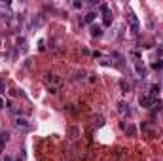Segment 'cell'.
<instances>
[{
	"label": "cell",
	"mask_w": 163,
	"mask_h": 161,
	"mask_svg": "<svg viewBox=\"0 0 163 161\" xmlns=\"http://www.w3.org/2000/svg\"><path fill=\"white\" fill-rule=\"evenodd\" d=\"M44 82H46V85H48V89H50L51 95L59 93V87H61V78H59V76H55V74H46Z\"/></svg>",
	"instance_id": "obj_1"
},
{
	"label": "cell",
	"mask_w": 163,
	"mask_h": 161,
	"mask_svg": "<svg viewBox=\"0 0 163 161\" xmlns=\"http://www.w3.org/2000/svg\"><path fill=\"white\" fill-rule=\"evenodd\" d=\"M127 19H129V25H131V32H133V34H138V29H141V23H138V17H137L133 12H129Z\"/></svg>",
	"instance_id": "obj_2"
},
{
	"label": "cell",
	"mask_w": 163,
	"mask_h": 161,
	"mask_svg": "<svg viewBox=\"0 0 163 161\" xmlns=\"http://www.w3.org/2000/svg\"><path fill=\"white\" fill-rule=\"evenodd\" d=\"M157 99H154V97H150L148 93H144L141 99H138V102H141V106H144V108H150L152 110V106H154V102H156Z\"/></svg>",
	"instance_id": "obj_3"
},
{
	"label": "cell",
	"mask_w": 163,
	"mask_h": 161,
	"mask_svg": "<svg viewBox=\"0 0 163 161\" xmlns=\"http://www.w3.org/2000/svg\"><path fill=\"white\" fill-rule=\"evenodd\" d=\"M44 21H46V17L40 13V15H36V17H32L31 19V23H29V29L32 31V29H38V27H42L44 25Z\"/></svg>",
	"instance_id": "obj_4"
},
{
	"label": "cell",
	"mask_w": 163,
	"mask_h": 161,
	"mask_svg": "<svg viewBox=\"0 0 163 161\" xmlns=\"http://www.w3.org/2000/svg\"><path fill=\"white\" fill-rule=\"evenodd\" d=\"M135 70H137V74L141 76V78H144V74H146V70H144V64L138 61V59H135Z\"/></svg>",
	"instance_id": "obj_5"
},
{
	"label": "cell",
	"mask_w": 163,
	"mask_h": 161,
	"mask_svg": "<svg viewBox=\"0 0 163 161\" xmlns=\"http://www.w3.org/2000/svg\"><path fill=\"white\" fill-rule=\"evenodd\" d=\"M118 112L122 114V116H127V114H129V104L125 101H120L118 102Z\"/></svg>",
	"instance_id": "obj_6"
},
{
	"label": "cell",
	"mask_w": 163,
	"mask_h": 161,
	"mask_svg": "<svg viewBox=\"0 0 163 161\" xmlns=\"http://www.w3.org/2000/svg\"><path fill=\"white\" fill-rule=\"evenodd\" d=\"M15 127H17V129H23V131H27V129H29V121H27L25 118H17V120H15Z\"/></svg>",
	"instance_id": "obj_7"
},
{
	"label": "cell",
	"mask_w": 163,
	"mask_h": 161,
	"mask_svg": "<svg viewBox=\"0 0 163 161\" xmlns=\"http://www.w3.org/2000/svg\"><path fill=\"white\" fill-rule=\"evenodd\" d=\"M91 36H93V38L103 36V27H101V25H91Z\"/></svg>",
	"instance_id": "obj_8"
},
{
	"label": "cell",
	"mask_w": 163,
	"mask_h": 161,
	"mask_svg": "<svg viewBox=\"0 0 163 161\" xmlns=\"http://www.w3.org/2000/svg\"><path fill=\"white\" fill-rule=\"evenodd\" d=\"M159 91H161V85H159V83H154V85L150 87V91H148V95H150V97H154V99H157Z\"/></svg>",
	"instance_id": "obj_9"
},
{
	"label": "cell",
	"mask_w": 163,
	"mask_h": 161,
	"mask_svg": "<svg viewBox=\"0 0 163 161\" xmlns=\"http://www.w3.org/2000/svg\"><path fill=\"white\" fill-rule=\"evenodd\" d=\"M10 140V133H6V131H2V133H0V150H2L4 148V144Z\"/></svg>",
	"instance_id": "obj_10"
},
{
	"label": "cell",
	"mask_w": 163,
	"mask_h": 161,
	"mask_svg": "<svg viewBox=\"0 0 163 161\" xmlns=\"http://www.w3.org/2000/svg\"><path fill=\"white\" fill-rule=\"evenodd\" d=\"M123 131H125V133H127V135H129V136H137V127H135V125H133V123H127V125H125V129H123Z\"/></svg>",
	"instance_id": "obj_11"
},
{
	"label": "cell",
	"mask_w": 163,
	"mask_h": 161,
	"mask_svg": "<svg viewBox=\"0 0 163 161\" xmlns=\"http://www.w3.org/2000/svg\"><path fill=\"white\" fill-rule=\"evenodd\" d=\"M120 87H122V91H123V93H127V91H131V89H133L131 82H127V80H122V82H120Z\"/></svg>",
	"instance_id": "obj_12"
},
{
	"label": "cell",
	"mask_w": 163,
	"mask_h": 161,
	"mask_svg": "<svg viewBox=\"0 0 163 161\" xmlns=\"http://www.w3.org/2000/svg\"><path fill=\"white\" fill-rule=\"evenodd\" d=\"M103 25H104V27H110V25H112V13H110V12L104 13V17H103Z\"/></svg>",
	"instance_id": "obj_13"
},
{
	"label": "cell",
	"mask_w": 163,
	"mask_h": 161,
	"mask_svg": "<svg viewBox=\"0 0 163 161\" xmlns=\"http://www.w3.org/2000/svg\"><path fill=\"white\" fill-rule=\"evenodd\" d=\"M95 17H97V13H95V12H89V13L84 17V23H93V21H95Z\"/></svg>",
	"instance_id": "obj_14"
},
{
	"label": "cell",
	"mask_w": 163,
	"mask_h": 161,
	"mask_svg": "<svg viewBox=\"0 0 163 161\" xmlns=\"http://www.w3.org/2000/svg\"><path fill=\"white\" fill-rule=\"evenodd\" d=\"M152 110H156V112H161V110H163V101H159V99H157V101L154 102Z\"/></svg>",
	"instance_id": "obj_15"
},
{
	"label": "cell",
	"mask_w": 163,
	"mask_h": 161,
	"mask_svg": "<svg viewBox=\"0 0 163 161\" xmlns=\"http://www.w3.org/2000/svg\"><path fill=\"white\" fill-rule=\"evenodd\" d=\"M80 136V129L78 127H70V139H78Z\"/></svg>",
	"instance_id": "obj_16"
},
{
	"label": "cell",
	"mask_w": 163,
	"mask_h": 161,
	"mask_svg": "<svg viewBox=\"0 0 163 161\" xmlns=\"http://www.w3.org/2000/svg\"><path fill=\"white\" fill-rule=\"evenodd\" d=\"M154 68H156V70H163V61H156L154 63Z\"/></svg>",
	"instance_id": "obj_17"
},
{
	"label": "cell",
	"mask_w": 163,
	"mask_h": 161,
	"mask_svg": "<svg viewBox=\"0 0 163 161\" xmlns=\"http://www.w3.org/2000/svg\"><path fill=\"white\" fill-rule=\"evenodd\" d=\"M95 123L97 125H104V118L103 116H95Z\"/></svg>",
	"instance_id": "obj_18"
},
{
	"label": "cell",
	"mask_w": 163,
	"mask_h": 161,
	"mask_svg": "<svg viewBox=\"0 0 163 161\" xmlns=\"http://www.w3.org/2000/svg\"><path fill=\"white\" fill-rule=\"evenodd\" d=\"M72 6H74L76 10H80V8L84 6V2H80V0H76V2H72Z\"/></svg>",
	"instance_id": "obj_19"
},
{
	"label": "cell",
	"mask_w": 163,
	"mask_h": 161,
	"mask_svg": "<svg viewBox=\"0 0 163 161\" xmlns=\"http://www.w3.org/2000/svg\"><path fill=\"white\" fill-rule=\"evenodd\" d=\"M101 12L106 13V12H108V6H106V4H101Z\"/></svg>",
	"instance_id": "obj_20"
},
{
	"label": "cell",
	"mask_w": 163,
	"mask_h": 161,
	"mask_svg": "<svg viewBox=\"0 0 163 161\" xmlns=\"http://www.w3.org/2000/svg\"><path fill=\"white\" fill-rule=\"evenodd\" d=\"M4 106H6V101H4L2 97H0V108H4Z\"/></svg>",
	"instance_id": "obj_21"
},
{
	"label": "cell",
	"mask_w": 163,
	"mask_h": 161,
	"mask_svg": "<svg viewBox=\"0 0 163 161\" xmlns=\"http://www.w3.org/2000/svg\"><path fill=\"white\" fill-rule=\"evenodd\" d=\"M4 91V82H0V93Z\"/></svg>",
	"instance_id": "obj_22"
},
{
	"label": "cell",
	"mask_w": 163,
	"mask_h": 161,
	"mask_svg": "<svg viewBox=\"0 0 163 161\" xmlns=\"http://www.w3.org/2000/svg\"><path fill=\"white\" fill-rule=\"evenodd\" d=\"M4 161H12V157H10V155H6V157H4Z\"/></svg>",
	"instance_id": "obj_23"
}]
</instances>
